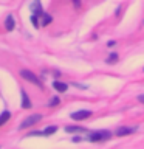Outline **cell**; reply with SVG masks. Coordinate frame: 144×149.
Wrapping results in <instances>:
<instances>
[{
  "mask_svg": "<svg viewBox=\"0 0 144 149\" xmlns=\"http://www.w3.org/2000/svg\"><path fill=\"white\" fill-rule=\"evenodd\" d=\"M56 130H57V126H50V127H46L45 130H42V134H44L45 137H46V135H51V134H54Z\"/></svg>",
  "mask_w": 144,
  "mask_h": 149,
  "instance_id": "8fae6325",
  "label": "cell"
},
{
  "mask_svg": "<svg viewBox=\"0 0 144 149\" xmlns=\"http://www.w3.org/2000/svg\"><path fill=\"white\" fill-rule=\"evenodd\" d=\"M31 22H33V25H34V26H39V23H37V17H36V16H33V17H31Z\"/></svg>",
  "mask_w": 144,
  "mask_h": 149,
  "instance_id": "9a60e30c",
  "label": "cell"
},
{
  "mask_svg": "<svg viewBox=\"0 0 144 149\" xmlns=\"http://www.w3.org/2000/svg\"><path fill=\"white\" fill-rule=\"evenodd\" d=\"M116 59H118V53H111L109 56V59H107V62H109V64H115Z\"/></svg>",
  "mask_w": 144,
  "mask_h": 149,
  "instance_id": "7c38bea8",
  "label": "cell"
},
{
  "mask_svg": "<svg viewBox=\"0 0 144 149\" xmlns=\"http://www.w3.org/2000/svg\"><path fill=\"white\" fill-rule=\"evenodd\" d=\"M5 28H6L8 31H12L14 30V19L12 16H8L6 20H5Z\"/></svg>",
  "mask_w": 144,
  "mask_h": 149,
  "instance_id": "ba28073f",
  "label": "cell"
},
{
  "mask_svg": "<svg viewBox=\"0 0 144 149\" xmlns=\"http://www.w3.org/2000/svg\"><path fill=\"white\" fill-rule=\"evenodd\" d=\"M53 87H54L57 92H67V88H68V86H67L65 82H59V81H54V82H53Z\"/></svg>",
  "mask_w": 144,
  "mask_h": 149,
  "instance_id": "52a82bcc",
  "label": "cell"
},
{
  "mask_svg": "<svg viewBox=\"0 0 144 149\" xmlns=\"http://www.w3.org/2000/svg\"><path fill=\"white\" fill-rule=\"evenodd\" d=\"M40 120H42V115H30V116H26V118L22 121V124L19 126V129H26V127H30V126H33V124L39 123Z\"/></svg>",
  "mask_w": 144,
  "mask_h": 149,
  "instance_id": "3957f363",
  "label": "cell"
},
{
  "mask_svg": "<svg viewBox=\"0 0 144 149\" xmlns=\"http://www.w3.org/2000/svg\"><path fill=\"white\" fill-rule=\"evenodd\" d=\"M90 115H91L90 110H78V112H74V113H71V118L76 120V121H81V120L88 118Z\"/></svg>",
  "mask_w": 144,
  "mask_h": 149,
  "instance_id": "277c9868",
  "label": "cell"
},
{
  "mask_svg": "<svg viewBox=\"0 0 144 149\" xmlns=\"http://www.w3.org/2000/svg\"><path fill=\"white\" fill-rule=\"evenodd\" d=\"M59 102H60V100H59V98H53V101L50 102V106H51V107H53V106H57Z\"/></svg>",
  "mask_w": 144,
  "mask_h": 149,
  "instance_id": "5bb4252c",
  "label": "cell"
},
{
  "mask_svg": "<svg viewBox=\"0 0 144 149\" xmlns=\"http://www.w3.org/2000/svg\"><path fill=\"white\" fill-rule=\"evenodd\" d=\"M111 137V134L109 132V130H98V132H95V134H91L90 137H88V140L90 141H93V143H99V141H105V140H109Z\"/></svg>",
  "mask_w": 144,
  "mask_h": 149,
  "instance_id": "7a4b0ae2",
  "label": "cell"
},
{
  "mask_svg": "<svg viewBox=\"0 0 144 149\" xmlns=\"http://www.w3.org/2000/svg\"><path fill=\"white\" fill-rule=\"evenodd\" d=\"M22 107L23 109H30L31 107V101H30V98H28L25 90H22Z\"/></svg>",
  "mask_w": 144,
  "mask_h": 149,
  "instance_id": "8992f818",
  "label": "cell"
},
{
  "mask_svg": "<svg viewBox=\"0 0 144 149\" xmlns=\"http://www.w3.org/2000/svg\"><path fill=\"white\" fill-rule=\"evenodd\" d=\"M50 22H51V17L46 16V14H44V16H42V23H44V25H46V23H50Z\"/></svg>",
  "mask_w": 144,
  "mask_h": 149,
  "instance_id": "4fadbf2b",
  "label": "cell"
},
{
  "mask_svg": "<svg viewBox=\"0 0 144 149\" xmlns=\"http://www.w3.org/2000/svg\"><path fill=\"white\" fill-rule=\"evenodd\" d=\"M9 116H11V113H9V112H8V110H5V112H3V113H2V115H0V126H2V124H5V123H6V121L9 120Z\"/></svg>",
  "mask_w": 144,
  "mask_h": 149,
  "instance_id": "30bf717a",
  "label": "cell"
},
{
  "mask_svg": "<svg viewBox=\"0 0 144 149\" xmlns=\"http://www.w3.org/2000/svg\"><path fill=\"white\" fill-rule=\"evenodd\" d=\"M138 100L141 101V102H144V95H139V96H138Z\"/></svg>",
  "mask_w": 144,
  "mask_h": 149,
  "instance_id": "2e32d148",
  "label": "cell"
},
{
  "mask_svg": "<svg viewBox=\"0 0 144 149\" xmlns=\"http://www.w3.org/2000/svg\"><path fill=\"white\" fill-rule=\"evenodd\" d=\"M136 130V127H125V126H123V127H118L116 129V135L118 137H124V135H129Z\"/></svg>",
  "mask_w": 144,
  "mask_h": 149,
  "instance_id": "5b68a950",
  "label": "cell"
},
{
  "mask_svg": "<svg viewBox=\"0 0 144 149\" xmlns=\"http://www.w3.org/2000/svg\"><path fill=\"white\" fill-rule=\"evenodd\" d=\"M20 76H22L23 79H26V81H30V82H33V84H36L37 87L44 88V84H42V81H40V79L37 78L33 72H30V70H20Z\"/></svg>",
  "mask_w": 144,
  "mask_h": 149,
  "instance_id": "6da1fadb",
  "label": "cell"
},
{
  "mask_svg": "<svg viewBox=\"0 0 144 149\" xmlns=\"http://www.w3.org/2000/svg\"><path fill=\"white\" fill-rule=\"evenodd\" d=\"M65 130L67 132H85V127H81V126H67L65 127Z\"/></svg>",
  "mask_w": 144,
  "mask_h": 149,
  "instance_id": "9c48e42d",
  "label": "cell"
}]
</instances>
